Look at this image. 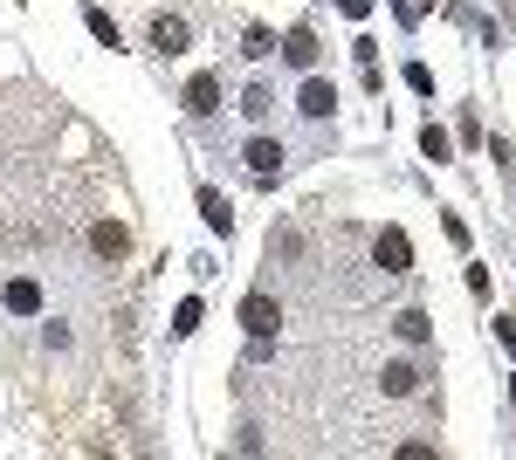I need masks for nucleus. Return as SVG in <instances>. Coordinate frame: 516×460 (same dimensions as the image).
<instances>
[{
	"instance_id": "nucleus-17",
	"label": "nucleus",
	"mask_w": 516,
	"mask_h": 460,
	"mask_svg": "<svg viewBox=\"0 0 516 460\" xmlns=\"http://www.w3.org/2000/svg\"><path fill=\"white\" fill-rule=\"evenodd\" d=\"M241 42H248V55H276V35H268V28H248Z\"/></svg>"
},
{
	"instance_id": "nucleus-11",
	"label": "nucleus",
	"mask_w": 516,
	"mask_h": 460,
	"mask_svg": "<svg viewBox=\"0 0 516 460\" xmlns=\"http://www.w3.org/2000/svg\"><path fill=\"white\" fill-rule=\"evenodd\" d=\"M420 152L434 158V165H448V152H454V145H448V131H440V124H427V131H420Z\"/></svg>"
},
{
	"instance_id": "nucleus-12",
	"label": "nucleus",
	"mask_w": 516,
	"mask_h": 460,
	"mask_svg": "<svg viewBox=\"0 0 516 460\" xmlns=\"http://www.w3.org/2000/svg\"><path fill=\"white\" fill-rule=\"evenodd\" d=\"M303 117H330V83H303Z\"/></svg>"
},
{
	"instance_id": "nucleus-2",
	"label": "nucleus",
	"mask_w": 516,
	"mask_h": 460,
	"mask_svg": "<svg viewBox=\"0 0 516 460\" xmlns=\"http://www.w3.org/2000/svg\"><path fill=\"white\" fill-rule=\"evenodd\" d=\"M241 323H248V337H276V323H282L276 295H268V289H255L248 303H241Z\"/></svg>"
},
{
	"instance_id": "nucleus-13",
	"label": "nucleus",
	"mask_w": 516,
	"mask_h": 460,
	"mask_svg": "<svg viewBox=\"0 0 516 460\" xmlns=\"http://www.w3.org/2000/svg\"><path fill=\"white\" fill-rule=\"evenodd\" d=\"M392 330H400V337H407V344H427V316H420V309H407V316L392 323Z\"/></svg>"
},
{
	"instance_id": "nucleus-19",
	"label": "nucleus",
	"mask_w": 516,
	"mask_h": 460,
	"mask_svg": "<svg viewBox=\"0 0 516 460\" xmlns=\"http://www.w3.org/2000/svg\"><path fill=\"white\" fill-rule=\"evenodd\" d=\"M338 7H344V15H365V7H372V0H338Z\"/></svg>"
},
{
	"instance_id": "nucleus-9",
	"label": "nucleus",
	"mask_w": 516,
	"mask_h": 460,
	"mask_svg": "<svg viewBox=\"0 0 516 460\" xmlns=\"http://www.w3.org/2000/svg\"><path fill=\"white\" fill-rule=\"evenodd\" d=\"M282 55L310 69V62H317V35H310V28H289V42H282Z\"/></svg>"
},
{
	"instance_id": "nucleus-5",
	"label": "nucleus",
	"mask_w": 516,
	"mask_h": 460,
	"mask_svg": "<svg viewBox=\"0 0 516 460\" xmlns=\"http://www.w3.org/2000/svg\"><path fill=\"white\" fill-rule=\"evenodd\" d=\"M90 247H96V255H110V261H117V255H125V247H131V227H125V220H96Z\"/></svg>"
},
{
	"instance_id": "nucleus-14",
	"label": "nucleus",
	"mask_w": 516,
	"mask_h": 460,
	"mask_svg": "<svg viewBox=\"0 0 516 460\" xmlns=\"http://www.w3.org/2000/svg\"><path fill=\"white\" fill-rule=\"evenodd\" d=\"M90 35H96V42H104V48H117V21H110L104 7H90Z\"/></svg>"
},
{
	"instance_id": "nucleus-4",
	"label": "nucleus",
	"mask_w": 516,
	"mask_h": 460,
	"mask_svg": "<svg viewBox=\"0 0 516 460\" xmlns=\"http://www.w3.org/2000/svg\"><path fill=\"white\" fill-rule=\"evenodd\" d=\"M187 110H193V117H214V110H220V76H193L187 83Z\"/></svg>"
},
{
	"instance_id": "nucleus-8",
	"label": "nucleus",
	"mask_w": 516,
	"mask_h": 460,
	"mask_svg": "<svg viewBox=\"0 0 516 460\" xmlns=\"http://www.w3.org/2000/svg\"><path fill=\"white\" fill-rule=\"evenodd\" d=\"M0 303L15 309V316H28V309H42V289H35V282H7V295H0Z\"/></svg>"
},
{
	"instance_id": "nucleus-16",
	"label": "nucleus",
	"mask_w": 516,
	"mask_h": 460,
	"mask_svg": "<svg viewBox=\"0 0 516 460\" xmlns=\"http://www.w3.org/2000/svg\"><path fill=\"white\" fill-rule=\"evenodd\" d=\"M407 90H420V96H434V69H427V62H413V69H407Z\"/></svg>"
},
{
	"instance_id": "nucleus-15",
	"label": "nucleus",
	"mask_w": 516,
	"mask_h": 460,
	"mask_svg": "<svg viewBox=\"0 0 516 460\" xmlns=\"http://www.w3.org/2000/svg\"><path fill=\"white\" fill-rule=\"evenodd\" d=\"M172 330H179V337H187V330H200V303H193V295H187V303H179V316H172Z\"/></svg>"
},
{
	"instance_id": "nucleus-10",
	"label": "nucleus",
	"mask_w": 516,
	"mask_h": 460,
	"mask_svg": "<svg viewBox=\"0 0 516 460\" xmlns=\"http://www.w3.org/2000/svg\"><path fill=\"white\" fill-rule=\"evenodd\" d=\"M200 214H207V227H220V234L235 227V214H228V200H220L214 185H207V193H200Z\"/></svg>"
},
{
	"instance_id": "nucleus-6",
	"label": "nucleus",
	"mask_w": 516,
	"mask_h": 460,
	"mask_svg": "<svg viewBox=\"0 0 516 460\" xmlns=\"http://www.w3.org/2000/svg\"><path fill=\"white\" fill-rule=\"evenodd\" d=\"M152 48H158V55H179V48H187V21H179V15H158L152 21Z\"/></svg>"
},
{
	"instance_id": "nucleus-18",
	"label": "nucleus",
	"mask_w": 516,
	"mask_h": 460,
	"mask_svg": "<svg viewBox=\"0 0 516 460\" xmlns=\"http://www.w3.org/2000/svg\"><path fill=\"white\" fill-rule=\"evenodd\" d=\"M268 104H276L268 90H248V96H241V110H248V117H268Z\"/></svg>"
},
{
	"instance_id": "nucleus-3",
	"label": "nucleus",
	"mask_w": 516,
	"mask_h": 460,
	"mask_svg": "<svg viewBox=\"0 0 516 460\" xmlns=\"http://www.w3.org/2000/svg\"><path fill=\"white\" fill-rule=\"evenodd\" d=\"M379 392H386V399H413V392H420V371L413 365H386L379 371Z\"/></svg>"
},
{
	"instance_id": "nucleus-7",
	"label": "nucleus",
	"mask_w": 516,
	"mask_h": 460,
	"mask_svg": "<svg viewBox=\"0 0 516 460\" xmlns=\"http://www.w3.org/2000/svg\"><path fill=\"white\" fill-rule=\"evenodd\" d=\"M248 172H255V179H262V185H268V179H276V172H282V145H268V138H255V145H248Z\"/></svg>"
},
{
	"instance_id": "nucleus-1",
	"label": "nucleus",
	"mask_w": 516,
	"mask_h": 460,
	"mask_svg": "<svg viewBox=\"0 0 516 460\" xmlns=\"http://www.w3.org/2000/svg\"><path fill=\"white\" fill-rule=\"evenodd\" d=\"M372 261L386 268V275H407V268H413V247H407V234H400V227H386V234L372 241Z\"/></svg>"
}]
</instances>
